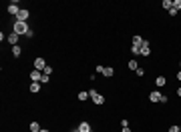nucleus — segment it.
<instances>
[{"label": "nucleus", "mask_w": 181, "mask_h": 132, "mask_svg": "<svg viewBox=\"0 0 181 132\" xmlns=\"http://www.w3.org/2000/svg\"><path fill=\"white\" fill-rule=\"evenodd\" d=\"M121 132H131V128H129V126H123V130Z\"/></svg>", "instance_id": "obj_26"}, {"label": "nucleus", "mask_w": 181, "mask_h": 132, "mask_svg": "<svg viewBox=\"0 0 181 132\" xmlns=\"http://www.w3.org/2000/svg\"><path fill=\"white\" fill-rule=\"evenodd\" d=\"M30 30V26H28V22H20V20H14L12 24V32H16L18 36H26V32Z\"/></svg>", "instance_id": "obj_1"}, {"label": "nucleus", "mask_w": 181, "mask_h": 132, "mask_svg": "<svg viewBox=\"0 0 181 132\" xmlns=\"http://www.w3.org/2000/svg\"><path fill=\"white\" fill-rule=\"evenodd\" d=\"M165 84H167V80H165V76H157L155 78V86H165Z\"/></svg>", "instance_id": "obj_13"}, {"label": "nucleus", "mask_w": 181, "mask_h": 132, "mask_svg": "<svg viewBox=\"0 0 181 132\" xmlns=\"http://www.w3.org/2000/svg\"><path fill=\"white\" fill-rule=\"evenodd\" d=\"M42 74H46V76H50V74H52V66H46L45 70H42Z\"/></svg>", "instance_id": "obj_20"}, {"label": "nucleus", "mask_w": 181, "mask_h": 132, "mask_svg": "<svg viewBox=\"0 0 181 132\" xmlns=\"http://www.w3.org/2000/svg\"><path fill=\"white\" fill-rule=\"evenodd\" d=\"M30 92H40V82H32L30 84Z\"/></svg>", "instance_id": "obj_16"}, {"label": "nucleus", "mask_w": 181, "mask_h": 132, "mask_svg": "<svg viewBox=\"0 0 181 132\" xmlns=\"http://www.w3.org/2000/svg\"><path fill=\"white\" fill-rule=\"evenodd\" d=\"M143 42H145V40H143V36H133V44H135V46H141Z\"/></svg>", "instance_id": "obj_15"}, {"label": "nucleus", "mask_w": 181, "mask_h": 132, "mask_svg": "<svg viewBox=\"0 0 181 132\" xmlns=\"http://www.w3.org/2000/svg\"><path fill=\"white\" fill-rule=\"evenodd\" d=\"M20 54H22V48H20L18 44L12 46V56H14V58H20Z\"/></svg>", "instance_id": "obj_12"}, {"label": "nucleus", "mask_w": 181, "mask_h": 132, "mask_svg": "<svg viewBox=\"0 0 181 132\" xmlns=\"http://www.w3.org/2000/svg\"><path fill=\"white\" fill-rule=\"evenodd\" d=\"M177 96H179V98H181V86L177 88Z\"/></svg>", "instance_id": "obj_27"}, {"label": "nucleus", "mask_w": 181, "mask_h": 132, "mask_svg": "<svg viewBox=\"0 0 181 132\" xmlns=\"http://www.w3.org/2000/svg\"><path fill=\"white\" fill-rule=\"evenodd\" d=\"M163 8L169 12L171 8H173V0H163Z\"/></svg>", "instance_id": "obj_14"}, {"label": "nucleus", "mask_w": 181, "mask_h": 132, "mask_svg": "<svg viewBox=\"0 0 181 132\" xmlns=\"http://www.w3.org/2000/svg\"><path fill=\"white\" fill-rule=\"evenodd\" d=\"M28 18H30V10H26V8H22L18 12V16H16V20H20V22H26Z\"/></svg>", "instance_id": "obj_6"}, {"label": "nucleus", "mask_w": 181, "mask_h": 132, "mask_svg": "<svg viewBox=\"0 0 181 132\" xmlns=\"http://www.w3.org/2000/svg\"><path fill=\"white\" fill-rule=\"evenodd\" d=\"M169 132H181V130H179V126H175V124H173V126L169 128Z\"/></svg>", "instance_id": "obj_23"}, {"label": "nucleus", "mask_w": 181, "mask_h": 132, "mask_svg": "<svg viewBox=\"0 0 181 132\" xmlns=\"http://www.w3.org/2000/svg\"><path fill=\"white\" fill-rule=\"evenodd\" d=\"M89 96L93 98V102H95V104H103V102H105V96H103V94H99L95 88H90V90H89Z\"/></svg>", "instance_id": "obj_3"}, {"label": "nucleus", "mask_w": 181, "mask_h": 132, "mask_svg": "<svg viewBox=\"0 0 181 132\" xmlns=\"http://www.w3.org/2000/svg\"><path fill=\"white\" fill-rule=\"evenodd\" d=\"M79 130H80V132H93V128H90V124H89V122H85V120H83V122L79 124Z\"/></svg>", "instance_id": "obj_9"}, {"label": "nucleus", "mask_w": 181, "mask_h": 132, "mask_svg": "<svg viewBox=\"0 0 181 132\" xmlns=\"http://www.w3.org/2000/svg\"><path fill=\"white\" fill-rule=\"evenodd\" d=\"M179 130H181V126H179Z\"/></svg>", "instance_id": "obj_32"}, {"label": "nucleus", "mask_w": 181, "mask_h": 132, "mask_svg": "<svg viewBox=\"0 0 181 132\" xmlns=\"http://www.w3.org/2000/svg\"><path fill=\"white\" fill-rule=\"evenodd\" d=\"M32 36H34V30H32V28H30V30L26 32V38H32Z\"/></svg>", "instance_id": "obj_25"}, {"label": "nucleus", "mask_w": 181, "mask_h": 132, "mask_svg": "<svg viewBox=\"0 0 181 132\" xmlns=\"http://www.w3.org/2000/svg\"><path fill=\"white\" fill-rule=\"evenodd\" d=\"M40 130H42V128H40L38 122H32V124H30V132H40Z\"/></svg>", "instance_id": "obj_17"}, {"label": "nucleus", "mask_w": 181, "mask_h": 132, "mask_svg": "<svg viewBox=\"0 0 181 132\" xmlns=\"http://www.w3.org/2000/svg\"><path fill=\"white\" fill-rule=\"evenodd\" d=\"M73 132H80V130H79V128H77V130H73Z\"/></svg>", "instance_id": "obj_29"}, {"label": "nucleus", "mask_w": 181, "mask_h": 132, "mask_svg": "<svg viewBox=\"0 0 181 132\" xmlns=\"http://www.w3.org/2000/svg\"><path fill=\"white\" fill-rule=\"evenodd\" d=\"M179 68H181V62H179Z\"/></svg>", "instance_id": "obj_31"}, {"label": "nucleus", "mask_w": 181, "mask_h": 132, "mask_svg": "<svg viewBox=\"0 0 181 132\" xmlns=\"http://www.w3.org/2000/svg\"><path fill=\"white\" fill-rule=\"evenodd\" d=\"M151 54V46H149V42L145 40V42L141 44V56H149Z\"/></svg>", "instance_id": "obj_8"}, {"label": "nucleus", "mask_w": 181, "mask_h": 132, "mask_svg": "<svg viewBox=\"0 0 181 132\" xmlns=\"http://www.w3.org/2000/svg\"><path fill=\"white\" fill-rule=\"evenodd\" d=\"M177 80H179V82H181V70H179V72H177Z\"/></svg>", "instance_id": "obj_28"}, {"label": "nucleus", "mask_w": 181, "mask_h": 132, "mask_svg": "<svg viewBox=\"0 0 181 132\" xmlns=\"http://www.w3.org/2000/svg\"><path fill=\"white\" fill-rule=\"evenodd\" d=\"M20 10H22V8L18 6V0H12L10 4H8V14H12V16H18Z\"/></svg>", "instance_id": "obj_4"}, {"label": "nucleus", "mask_w": 181, "mask_h": 132, "mask_svg": "<svg viewBox=\"0 0 181 132\" xmlns=\"http://www.w3.org/2000/svg\"><path fill=\"white\" fill-rule=\"evenodd\" d=\"M115 74V70L111 68V66H103V76H107V78H111Z\"/></svg>", "instance_id": "obj_11"}, {"label": "nucleus", "mask_w": 181, "mask_h": 132, "mask_svg": "<svg viewBox=\"0 0 181 132\" xmlns=\"http://www.w3.org/2000/svg\"><path fill=\"white\" fill-rule=\"evenodd\" d=\"M173 8H175V10H181V0H173Z\"/></svg>", "instance_id": "obj_21"}, {"label": "nucleus", "mask_w": 181, "mask_h": 132, "mask_svg": "<svg viewBox=\"0 0 181 132\" xmlns=\"http://www.w3.org/2000/svg\"><path fill=\"white\" fill-rule=\"evenodd\" d=\"M135 72H137V76H143V74H145V70H143V68H137Z\"/></svg>", "instance_id": "obj_22"}, {"label": "nucleus", "mask_w": 181, "mask_h": 132, "mask_svg": "<svg viewBox=\"0 0 181 132\" xmlns=\"http://www.w3.org/2000/svg\"><path fill=\"white\" fill-rule=\"evenodd\" d=\"M30 80L32 82H42V72L40 70H32L30 72Z\"/></svg>", "instance_id": "obj_7"}, {"label": "nucleus", "mask_w": 181, "mask_h": 132, "mask_svg": "<svg viewBox=\"0 0 181 132\" xmlns=\"http://www.w3.org/2000/svg\"><path fill=\"white\" fill-rule=\"evenodd\" d=\"M48 80H50V76H46V74H42V82H40V84H46Z\"/></svg>", "instance_id": "obj_24"}, {"label": "nucleus", "mask_w": 181, "mask_h": 132, "mask_svg": "<svg viewBox=\"0 0 181 132\" xmlns=\"http://www.w3.org/2000/svg\"><path fill=\"white\" fill-rule=\"evenodd\" d=\"M129 68H131V70H137V68H139V64H137L135 58H131V60H129Z\"/></svg>", "instance_id": "obj_18"}, {"label": "nucleus", "mask_w": 181, "mask_h": 132, "mask_svg": "<svg viewBox=\"0 0 181 132\" xmlns=\"http://www.w3.org/2000/svg\"><path fill=\"white\" fill-rule=\"evenodd\" d=\"M90 96H89V92H85V90H83V92H79V100H89Z\"/></svg>", "instance_id": "obj_19"}, {"label": "nucleus", "mask_w": 181, "mask_h": 132, "mask_svg": "<svg viewBox=\"0 0 181 132\" xmlns=\"http://www.w3.org/2000/svg\"><path fill=\"white\" fill-rule=\"evenodd\" d=\"M40 132H48V130H40Z\"/></svg>", "instance_id": "obj_30"}, {"label": "nucleus", "mask_w": 181, "mask_h": 132, "mask_svg": "<svg viewBox=\"0 0 181 132\" xmlns=\"http://www.w3.org/2000/svg\"><path fill=\"white\" fill-rule=\"evenodd\" d=\"M46 66H48V64H46L45 58H40V56H38V58H34V70H40V72H42Z\"/></svg>", "instance_id": "obj_5"}, {"label": "nucleus", "mask_w": 181, "mask_h": 132, "mask_svg": "<svg viewBox=\"0 0 181 132\" xmlns=\"http://www.w3.org/2000/svg\"><path fill=\"white\" fill-rule=\"evenodd\" d=\"M6 38H8V42H10L12 46H16V44H18V34H16V32H12V34H8V36H6Z\"/></svg>", "instance_id": "obj_10"}, {"label": "nucleus", "mask_w": 181, "mask_h": 132, "mask_svg": "<svg viewBox=\"0 0 181 132\" xmlns=\"http://www.w3.org/2000/svg\"><path fill=\"white\" fill-rule=\"evenodd\" d=\"M149 102H167V96L161 94L159 90H153V92H149Z\"/></svg>", "instance_id": "obj_2"}]
</instances>
